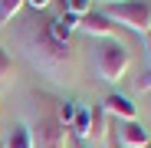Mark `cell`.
Listing matches in <instances>:
<instances>
[{
	"instance_id": "ac0fdd59",
	"label": "cell",
	"mask_w": 151,
	"mask_h": 148,
	"mask_svg": "<svg viewBox=\"0 0 151 148\" xmlns=\"http://www.w3.org/2000/svg\"><path fill=\"white\" fill-rule=\"evenodd\" d=\"M145 40H148V53H151V33H148V36H145Z\"/></svg>"
},
{
	"instance_id": "5b68a950",
	"label": "cell",
	"mask_w": 151,
	"mask_h": 148,
	"mask_svg": "<svg viewBox=\"0 0 151 148\" xmlns=\"http://www.w3.org/2000/svg\"><path fill=\"white\" fill-rule=\"evenodd\" d=\"M115 138H118V145H125V148H148V145H151V132L141 125V122H118Z\"/></svg>"
},
{
	"instance_id": "d6986e66",
	"label": "cell",
	"mask_w": 151,
	"mask_h": 148,
	"mask_svg": "<svg viewBox=\"0 0 151 148\" xmlns=\"http://www.w3.org/2000/svg\"><path fill=\"white\" fill-rule=\"evenodd\" d=\"M148 148H151V145H148Z\"/></svg>"
},
{
	"instance_id": "3957f363",
	"label": "cell",
	"mask_w": 151,
	"mask_h": 148,
	"mask_svg": "<svg viewBox=\"0 0 151 148\" xmlns=\"http://www.w3.org/2000/svg\"><path fill=\"white\" fill-rule=\"evenodd\" d=\"M66 142H69V129L59 122L56 109L46 105L40 112L36 132H33V148H66Z\"/></svg>"
},
{
	"instance_id": "6da1fadb",
	"label": "cell",
	"mask_w": 151,
	"mask_h": 148,
	"mask_svg": "<svg viewBox=\"0 0 151 148\" xmlns=\"http://www.w3.org/2000/svg\"><path fill=\"white\" fill-rule=\"evenodd\" d=\"M95 72L102 76L105 82H118L125 72H128L132 66V53H128V46H125L122 40H99L95 46Z\"/></svg>"
},
{
	"instance_id": "30bf717a",
	"label": "cell",
	"mask_w": 151,
	"mask_h": 148,
	"mask_svg": "<svg viewBox=\"0 0 151 148\" xmlns=\"http://www.w3.org/2000/svg\"><path fill=\"white\" fill-rule=\"evenodd\" d=\"M23 4H27V0H0V27H4L7 20H13Z\"/></svg>"
},
{
	"instance_id": "9c48e42d",
	"label": "cell",
	"mask_w": 151,
	"mask_h": 148,
	"mask_svg": "<svg viewBox=\"0 0 151 148\" xmlns=\"http://www.w3.org/2000/svg\"><path fill=\"white\" fill-rule=\"evenodd\" d=\"M89 125H92V112L89 109H76V118H72V132H76V138H82V142H89Z\"/></svg>"
},
{
	"instance_id": "7a4b0ae2",
	"label": "cell",
	"mask_w": 151,
	"mask_h": 148,
	"mask_svg": "<svg viewBox=\"0 0 151 148\" xmlns=\"http://www.w3.org/2000/svg\"><path fill=\"white\" fill-rule=\"evenodd\" d=\"M112 23H122L141 40L151 33V0H125V4H109L102 10Z\"/></svg>"
},
{
	"instance_id": "4fadbf2b",
	"label": "cell",
	"mask_w": 151,
	"mask_h": 148,
	"mask_svg": "<svg viewBox=\"0 0 151 148\" xmlns=\"http://www.w3.org/2000/svg\"><path fill=\"white\" fill-rule=\"evenodd\" d=\"M10 72H13V56L7 53L4 46H0V79H7Z\"/></svg>"
},
{
	"instance_id": "9a60e30c",
	"label": "cell",
	"mask_w": 151,
	"mask_h": 148,
	"mask_svg": "<svg viewBox=\"0 0 151 148\" xmlns=\"http://www.w3.org/2000/svg\"><path fill=\"white\" fill-rule=\"evenodd\" d=\"M27 4H30L33 10H46V7H49V0H27Z\"/></svg>"
},
{
	"instance_id": "277c9868",
	"label": "cell",
	"mask_w": 151,
	"mask_h": 148,
	"mask_svg": "<svg viewBox=\"0 0 151 148\" xmlns=\"http://www.w3.org/2000/svg\"><path fill=\"white\" fill-rule=\"evenodd\" d=\"M79 30L89 33V36H102V40H118V27L102 13V10H89L86 17H79Z\"/></svg>"
},
{
	"instance_id": "e0dca14e",
	"label": "cell",
	"mask_w": 151,
	"mask_h": 148,
	"mask_svg": "<svg viewBox=\"0 0 151 148\" xmlns=\"http://www.w3.org/2000/svg\"><path fill=\"white\" fill-rule=\"evenodd\" d=\"M112 148H125V145H118V138H115V135H112Z\"/></svg>"
},
{
	"instance_id": "8992f818",
	"label": "cell",
	"mask_w": 151,
	"mask_h": 148,
	"mask_svg": "<svg viewBox=\"0 0 151 148\" xmlns=\"http://www.w3.org/2000/svg\"><path fill=\"white\" fill-rule=\"evenodd\" d=\"M36 49H40L43 56H49L53 63H66V59H69V46H66V43H56L53 36H49V30H46V20L36 27Z\"/></svg>"
},
{
	"instance_id": "52a82bcc",
	"label": "cell",
	"mask_w": 151,
	"mask_h": 148,
	"mask_svg": "<svg viewBox=\"0 0 151 148\" xmlns=\"http://www.w3.org/2000/svg\"><path fill=\"white\" fill-rule=\"evenodd\" d=\"M102 112L115 115L118 122H138V105L132 102L128 95H122V92H112L105 102H102Z\"/></svg>"
},
{
	"instance_id": "7c38bea8",
	"label": "cell",
	"mask_w": 151,
	"mask_h": 148,
	"mask_svg": "<svg viewBox=\"0 0 151 148\" xmlns=\"http://www.w3.org/2000/svg\"><path fill=\"white\" fill-rule=\"evenodd\" d=\"M66 10L76 13V17H86L92 10V0H66Z\"/></svg>"
},
{
	"instance_id": "ba28073f",
	"label": "cell",
	"mask_w": 151,
	"mask_h": 148,
	"mask_svg": "<svg viewBox=\"0 0 151 148\" xmlns=\"http://www.w3.org/2000/svg\"><path fill=\"white\" fill-rule=\"evenodd\" d=\"M7 148H33V129L27 122H17L7 135Z\"/></svg>"
},
{
	"instance_id": "2e32d148",
	"label": "cell",
	"mask_w": 151,
	"mask_h": 148,
	"mask_svg": "<svg viewBox=\"0 0 151 148\" xmlns=\"http://www.w3.org/2000/svg\"><path fill=\"white\" fill-rule=\"evenodd\" d=\"M99 4H105V7H109V4H125V0H99Z\"/></svg>"
},
{
	"instance_id": "5bb4252c",
	"label": "cell",
	"mask_w": 151,
	"mask_h": 148,
	"mask_svg": "<svg viewBox=\"0 0 151 148\" xmlns=\"http://www.w3.org/2000/svg\"><path fill=\"white\" fill-rule=\"evenodd\" d=\"M135 89H138V92H151V66H148L141 76L135 79Z\"/></svg>"
},
{
	"instance_id": "8fae6325",
	"label": "cell",
	"mask_w": 151,
	"mask_h": 148,
	"mask_svg": "<svg viewBox=\"0 0 151 148\" xmlns=\"http://www.w3.org/2000/svg\"><path fill=\"white\" fill-rule=\"evenodd\" d=\"M76 109H79V105H76L72 99H66V102H56V115H59V122H63L66 129L72 125V118H76Z\"/></svg>"
}]
</instances>
